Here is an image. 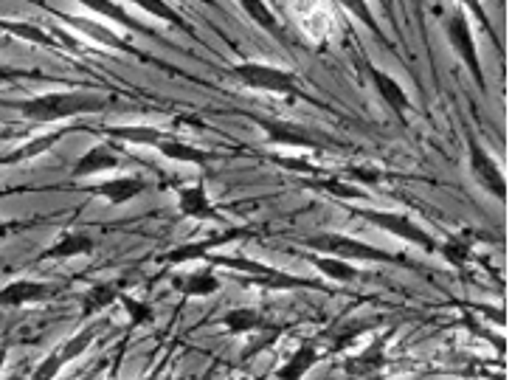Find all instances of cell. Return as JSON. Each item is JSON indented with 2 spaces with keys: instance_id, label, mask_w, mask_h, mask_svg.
Masks as SVG:
<instances>
[{
  "instance_id": "obj_1",
  "label": "cell",
  "mask_w": 512,
  "mask_h": 380,
  "mask_svg": "<svg viewBox=\"0 0 512 380\" xmlns=\"http://www.w3.org/2000/svg\"><path fill=\"white\" fill-rule=\"evenodd\" d=\"M116 93L105 91H48L12 102L17 113L31 124H62L74 122V119H85V116H96L105 113L107 107H113Z\"/></svg>"
},
{
  "instance_id": "obj_2",
  "label": "cell",
  "mask_w": 512,
  "mask_h": 380,
  "mask_svg": "<svg viewBox=\"0 0 512 380\" xmlns=\"http://www.w3.org/2000/svg\"><path fill=\"white\" fill-rule=\"evenodd\" d=\"M228 76L245 88V91L265 93V96H282L290 105L293 102H310V105L327 110L324 102H318L313 93L307 91L302 85V76L290 68H282V65H273V62H259V60H242L234 62L228 68Z\"/></svg>"
},
{
  "instance_id": "obj_3",
  "label": "cell",
  "mask_w": 512,
  "mask_h": 380,
  "mask_svg": "<svg viewBox=\"0 0 512 380\" xmlns=\"http://www.w3.org/2000/svg\"><path fill=\"white\" fill-rule=\"evenodd\" d=\"M299 245L313 251V254L347 259L352 265H400V268H411L406 254H394V251H386L380 245L366 243L361 237H352V234H344V231L304 234V237H299Z\"/></svg>"
},
{
  "instance_id": "obj_4",
  "label": "cell",
  "mask_w": 512,
  "mask_h": 380,
  "mask_svg": "<svg viewBox=\"0 0 512 380\" xmlns=\"http://www.w3.org/2000/svg\"><path fill=\"white\" fill-rule=\"evenodd\" d=\"M245 116L259 127L268 147L299 152L341 150V141H335L332 136H321L318 130L293 122V119H279V116H268V113H245Z\"/></svg>"
},
{
  "instance_id": "obj_5",
  "label": "cell",
  "mask_w": 512,
  "mask_h": 380,
  "mask_svg": "<svg viewBox=\"0 0 512 380\" xmlns=\"http://www.w3.org/2000/svg\"><path fill=\"white\" fill-rule=\"evenodd\" d=\"M352 217L363 220L366 226L377 228L383 234H389L400 243L420 248L422 254H434L437 251V237L428 228L417 223L411 214L397 212V209H375V206H361V203H341Z\"/></svg>"
},
{
  "instance_id": "obj_6",
  "label": "cell",
  "mask_w": 512,
  "mask_h": 380,
  "mask_svg": "<svg viewBox=\"0 0 512 380\" xmlns=\"http://www.w3.org/2000/svg\"><path fill=\"white\" fill-rule=\"evenodd\" d=\"M29 3H34V6H40V9L51 12V15L57 17L62 26L71 31L74 37H79L85 46L91 43L93 48H102V51H116V54H130V57H138V60H147V57H144V51L130 43V37L119 34V31L113 29V26H107L105 20H99V17L65 15V12H60V9L48 6V3H40V0H29Z\"/></svg>"
},
{
  "instance_id": "obj_7",
  "label": "cell",
  "mask_w": 512,
  "mask_h": 380,
  "mask_svg": "<svg viewBox=\"0 0 512 380\" xmlns=\"http://www.w3.org/2000/svg\"><path fill=\"white\" fill-rule=\"evenodd\" d=\"M442 29H445V40L448 48L453 51V57L462 62V68L467 76L473 79V85L479 88V93L487 96V74H484V62L479 57V43H476V34H473V23L467 20L462 9H453L442 20Z\"/></svg>"
},
{
  "instance_id": "obj_8",
  "label": "cell",
  "mask_w": 512,
  "mask_h": 380,
  "mask_svg": "<svg viewBox=\"0 0 512 380\" xmlns=\"http://www.w3.org/2000/svg\"><path fill=\"white\" fill-rule=\"evenodd\" d=\"M465 150H467V175L470 181L482 189L484 195H490L498 203H507V178L504 169L498 164V158L484 147V141L473 127H465Z\"/></svg>"
},
{
  "instance_id": "obj_9",
  "label": "cell",
  "mask_w": 512,
  "mask_h": 380,
  "mask_svg": "<svg viewBox=\"0 0 512 380\" xmlns=\"http://www.w3.org/2000/svg\"><path fill=\"white\" fill-rule=\"evenodd\" d=\"M251 234V228L245 226H223L220 231H214L209 237H195V240H186L181 245H172V248H166L164 254H158L155 262L158 265H166V268H178V265H186V262H206L211 254H217L220 248H226V245L237 243L242 237H248Z\"/></svg>"
},
{
  "instance_id": "obj_10",
  "label": "cell",
  "mask_w": 512,
  "mask_h": 380,
  "mask_svg": "<svg viewBox=\"0 0 512 380\" xmlns=\"http://www.w3.org/2000/svg\"><path fill=\"white\" fill-rule=\"evenodd\" d=\"M358 74L363 76V82L372 88V93H375L377 99L383 102V107H386L392 116H397V122L403 124V127H408L411 116L417 113V105L411 102V96H408V91L403 88V82H400L397 76L389 74V71H383V68L375 65L372 60H366V57L358 60Z\"/></svg>"
},
{
  "instance_id": "obj_11",
  "label": "cell",
  "mask_w": 512,
  "mask_h": 380,
  "mask_svg": "<svg viewBox=\"0 0 512 380\" xmlns=\"http://www.w3.org/2000/svg\"><path fill=\"white\" fill-rule=\"evenodd\" d=\"M394 338V327L386 333H377L369 344H363L361 350L349 352L341 361V372L349 380H386L389 369L394 366L392 355H389V344Z\"/></svg>"
},
{
  "instance_id": "obj_12",
  "label": "cell",
  "mask_w": 512,
  "mask_h": 380,
  "mask_svg": "<svg viewBox=\"0 0 512 380\" xmlns=\"http://www.w3.org/2000/svg\"><path fill=\"white\" fill-rule=\"evenodd\" d=\"M96 338H99V327L96 324H85L82 330H76L71 338H65L62 344H57L54 350L48 352L46 358L34 366L29 380H57L65 366L74 364L76 358H82L85 352L91 350L93 344H96Z\"/></svg>"
},
{
  "instance_id": "obj_13",
  "label": "cell",
  "mask_w": 512,
  "mask_h": 380,
  "mask_svg": "<svg viewBox=\"0 0 512 380\" xmlns=\"http://www.w3.org/2000/svg\"><path fill=\"white\" fill-rule=\"evenodd\" d=\"M175 209L186 220H195V223H214V226H231V220L226 217V212L211 200L209 186L203 178H195V181L181 183L175 189Z\"/></svg>"
},
{
  "instance_id": "obj_14",
  "label": "cell",
  "mask_w": 512,
  "mask_h": 380,
  "mask_svg": "<svg viewBox=\"0 0 512 380\" xmlns=\"http://www.w3.org/2000/svg\"><path fill=\"white\" fill-rule=\"evenodd\" d=\"M150 178L141 175V172H127V175H113V178H105V181H96L91 186H85L82 192L88 198L105 200L107 206H127L138 200L144 192H150Z\"/></svg>"
},
{
  "instance_id": "obj_15",
  "label": "cell",
  "mask_w": 512,
  "mask_h": 380,
  "mask_svg": "<svg viewBox=\"0 0 512 380\" xmlns=\"http://www.w3.org/2000/svg\"><path fill=\"white\" fill-rule=\"evenodd\" d=\"M127 164V155L121 152V144L105 138L102 144H93L91 150H85L76 158L68 175L71 181H85V178H96V175H107V172H116L119 167Z\"/></svg>"
},
{
  "instance_id": "obj_16",
  "label": "cell",
  "mask_w": 512,
  "mask_h": 380,
  "mask_svg": "<svg viewBox=\"0 0 512 380\" xmlns=\"http://www.w3.org/2000/svg\"><path fill=\"white\" fill-rule=\"evenodd\" d=\"M152 150L158 152V155H164L166 161L189 164V167L195 169H209L211 164H220V161H223V155L217 150L200 147L195 141H186V138L175 136V133H169V130L161 133V138L152 144Z\"/></svg>"
},
{
  "instance_id": "obj_17",
  "label": "cell",
  "mask_w": 512,
  "mask_h": 380,
  "mask_svg": "<svg viewBox=\"0 0 512 380\" xmlns=\"http://www.w3.org/2000/svg\"><path fill=\"white\" fill-rule=\"evenodd\" d=\"M76 130H85L82 124H60V127H51L46 133H40V136H31L26 141H20L15 144L12 150L0 152V167H17V164H29L34 158H40V155H46L51 152L57 144H60L62 138L71 136Z\"/></svg>"
},
{
  "instance_id": "obj_18",
  "label": "cell",
  "mask_w": 512,
  "mask_h": 380,
  "mask_svg": "<svg viewBox=\"0 0 512 380\" xmlns=\"http://www.w3.org/2000/svg\"><path fill=\"white\" fill-rule=\"evenodd\" d=\"M54 296H57V285L43 282V279H31V276H20V279L0 285V310H23L31 304H46Z\"/></svg>"
},
{
  "instance_id": "obj_19",
  "label": "cell",
  "mask_w": 512,
  "mask_h": 380,
  "mask_svg": "<svg viewBox=\"0 0 512 380\" xmlns=\"http://www.w3.org/2000/svg\"><path fill=\"white\" fill-rule=\"evenodd\" d=\"M96 251V237L82 228H62L60 234L37 254V265L43 262H71V259L91 257Z\"/></svg>"
},
{
  "instance_id": "obj_20",
  "label": "cell",
  "mask_w": 512,
  "mask_h": 380,
  "mask_svg": "<svg viewBox=\"0 0 512 380\" xmlns=\"http://www.w3.org/2000/svg\"><path fill=\"white\" fill-rule=\"evenodd\" d=\"M169 288L175 290L183 299H209L214 293H220L223 279L217 274V268H211L209 262H200L189 271H178L169 276Z\"/></svg>"
},
{
  "instance_id": "obj_21",
  "label": "cell",
  "mask_w": 512,
  "mask_h": 380,
  "mask_svg": "<svg viewBox=\"0 0 512 380\" xmlns=\"http://www.w3.org/2000/svg\"><path fill=\"white\" fill-rule=\"evenodd\" d=\"M124 282L121 279H99L91 282L88 288L79 293V324H91L93 319H99L102 313H107L113 304H119L121 293H124Z\"/></svg>"
},
{
  "instance_id": "obj_22",
  "label": "cell",
  "mask_w": 512,
  "mask_h": 380,
  "mask_svg": "<svg viewBox=\"0 0 512 380\" xmlns=\"http://www.w3.org/2000/svg\"><path fill=\"white\" fill-rule=\"evenodd\" d=\"M85 12H91V17H99L105 23H113L119 29L130 31V34H144V37H155V29L150 23H144L141 17H136L127 6H121L119 0H74Z\"/></svg>"
},
{
  "instance_id": "obj_23",
  "label": "cell",
  "mask_w": 512,
  "mask_h": 380,
  "mask_svg": "<svg viewBox=\"0 0 512 380\" xmlns=\"http://www.w3.org/2000/svg\"><path fill=\"white\" fill-rule=\"evenodd\" d=\"M442 262L453 268L456 274H465L467 268L476 259V231L473 228H459V231H448L442 240H437V251Z\"/></svg>"
},
{
  "instance_id": "obj_24",
  "label": "cell",
  "mask_w": 512,
  "mask_h": 380,
  "mask_svg": "<svg viewBox=\"0 0 512 380\" xmlns=\"http://www.w3.org/2000/svg\"><path fill=\"white\" fill-rule=\"evenodd\" d=\"M324 361V347L318 338L302 341L296 350H290L282 364L273 369V378L276 380H304L307 372H313L318 364Z\"/></svg>"
},
{
  "instance_id": "obj_25",
  "label": "cell",
  "mask_w": 512,
  "mask_h": 380,
  "mask_svg": "<svg viewBox=\"0 0 512 380\" xmlns=\"http://www.w3.org/2000/svg\"><path fill=\"white\" fill-rule=\"evenodd\" d=\"M304 189H310V192H318V195H327V198L338 200V203H366V200H372V192L369 189H363L358 183L347 181V178H341V175H318V178H299Z\"/></svg>"
},
{
  "instance_id": "obj_26",
  "label": "cell",
  "mask_w": 512,
  "mask_h": 380,
  "mask_svg": "<svg viewBox=\"0 0 512 380\" xmlns=\"http://www.w3.org/2000/svg\"><path fill=\"white\" fill-rule=\"evenodd\" d=\"M279 321L268 319L259 307H231L220 316V327L234 338H251L256 333L273 330Z\"/></svg>"
},
{
  "instance_id": "obj_27",
  "label": "cell",
  "mask_w": 512,
  "mask_h": 380,
  "mask_svg": "<svg viewBox=\"0 0 512 380\" xmlns=\"http://www.w3.org/2000/svg\"><path fill=\"white\" fill-rule=\"evenodd\" d=\"M237 6H240L242 15L248 17L256 29L271 34L276 43H282V46L290 48V34H287L285 23H282L279 15L273 12V6L268 0H237Z\"/></svg>"
},
{
  "instance_id": "obj_28",
  "label": "cell",
  "mask_w": 512,
  "mask_h": 380,
  "mask_svg": "<svg viewBox=\"0 0 512 380\" xmlns=\"http://www.w3.org/2000/svg\"><path fill=\"white\" fill-rule=\"evenodd\" d=\"M304 262H310L316 268V274L327 282H335V285H352V282H361L363 268L361 265H352L347 259H335V257H324V254H313L307 251L304 254Z\"/></svg>"
},
{
  "instance_id": "obj_29",
  "label": "cell",
  "mask_w": 512,
  "mask_h": 380,
  "mask_svg": "<svg viewBox=\"0 0 512 380\" xmlns=\"http://www.w3.org/2000/svg\"><path fill=\"white\" fill-rule=\"evenodd\" d=\"M130 6H136L138 12H144L152 20H161L164 26L175 31H183V34H189V37H195L197 29L183 17V12H178L172 3H166V0H130Z\"/></svg>"
},
{
  "instance_id": "obj_30",
  "label": "cell",
  "mask_w": 512,
  "mask_h": 380,
  "mask_svg": "<svg viewBox=\"0 0 512 380\" xmlns=\"http://www.w3.org/2000/svg\"><path fill=\"white\" fill-rule=\"evenodd\" d=\"M335 3H338V6L352 17V20H358L363 29L372 31L377 43H383L386 48L392 46V43H389V37H386V31H383V26H380V20L375 17V9H372V3H369V0H335Z\"/></svg>"
},
{
  "instance_id": "obj_31",
  "label": "cell",
  "mask_w": 512,
  "mask_h": 380,
  "mask_svg": "<svg viewBox=\"0 0 512 380\" xmlns=\"http://www.w3.org/2000/svg\"><path fill=\"white\" fill-rule=\"evenodd\" d=\"M121 310H124V316H127V324H130V333H136V330H144V327H152L155 324V307H152L147 299H138L133 293H121Z\"/></svg>"
},
{
  "instance_id": "obj_32",
  "label": "cell",
  "mask_w": 512,
  "mask_h": 380,
  "mask_svg": "<svg viewBox=\"0 0 512 380\" xmlns=\"http://www.w3.org/2000/svg\"><path fill=\"white\" fill-rule=\"evenodd\" d=\"M268 161H271L273 167L285 169V172H293V175H299V178H318V175H327L330 169L321 167L316 161H310L304 152L299 155H279V152H271L268 155Z\"/></svg>"
},
{
  "instance_id": "obj_33",
  "label": "cell",
  "mask_w": 512,
  "mask_h": 380,
  "mask_svg": "<svg viewBox=\"0 0 512 380\" xmlns=\"http://www.w3.org/2000/svg\"><path fill=\"white\" fill-rule=\"evenodd\" d=\"M456 3H459V9L467 15V20H470V23H476L482 31H487V37L493 40V46H496L498 51H504V43H501V37H498L496 23H493L490 12H487L484 0H456Z\"/></svg>"
},
{
  "instance_id": "obj_34",
  "label": "cell",
  "mask_w": 512,
  "mask_h": 380,
  "mask_svg": "<svg viewBox=\"0 0 512 380\" xmlns=\"http://www.w3.org/2000/svg\"><path fill=\"white\" fill-rule=\"evenodd\" d=\"M341 178L358 183L363 189H380L383 183L389 181V172L383 167H375V164H347L341 169Z\"/></svg>"
},
{
  "instance_id": "obj_35",
  "label": "cell",
  "mask_w": 512,
  "mask_h": 380,
  "mask_svg": "<svg viewBox=\"0 0 512 380\" xmlns=\"http://www.w3.org/2000/svg\"><path fill=\"white\" fill-rule=\"evenodd\" d=\"M20 79H43L40 71H29V68H15V65H6V62H0V88H6V85H15Z\"/></svg>"
},
{
  "instance_id": "obj_36",
  "label": "cell",
  "mask_w": 512,
  "mask_h": 380,
  "mask_svg": "<svg viewBox=\"0 0 512 380\" xmlns=\"http://www.w3.org/2000/svg\"><path fill=\"white\" fill-rule=\"evenodd\" d=\"M34 226V220H3L0 217V243H6L9 237H15L20 231H26V228Z\"/></svg>"
},
{
  "instance_id": "obj_37",
  "label": "cell",
  "mask_w": 512,
  "mask_h": 380,
  "mask_svg": "<svg viewBox=\"0 0 512 380\" xmlns=\"http://www.w3.org/2000/svg\"><path fill=\"white\" fill-rule=\"evenodd\" d=\"M6 358H9V350L0 344V380H3V369H6Z\"/></svg>"
},
{
  "instance_id": "obj_38",
  "label": "cell",
  "mask_w": 512,
  "mask_h": 380,
  "mask_svg": "<svg viewBox=\"0 0 512 380\" xmlns=\"http://www.w3.org/2000/svg\"><path fill=\"white\" fill-rule=\"evenodd\" d=\"M144 380H178L175 375H169V372H152L150 378H144Z\"/></svg>"
},
{
  "instance_id": "obj_39",
  "label": "cell",
  "mask_w": 512,
  "mask_h": 380,
  "mask_svg": "<svg viewBox=\"0 0 512 380\" xmlns=\"http://www.w3.org/2000/svg\"><path fill=\"white\" fill-rule=\"evenodd\" d=\"M12 138H15V130H9V127L0 124V141H12Z\"/></svg>"
},
{
  "instance_id": "obj_40",
  "label": "cell",
  "mask_w": 512,
  "mask_h": 380,
  "mask_svg": "<svg viewBox=\"0 0 512 380\" xmlns=\"http://www.w3.org/2000/svg\"><path fill=\"white\" fill-rule=\"evenodd\" d=\"M9 43H12V40H9L6 34H0V48H6V46H9Z\"/></svg>"
},
{
  "instance_id": "obj_41",
  "label": "cell",
  "mask_w": 512,
  "mask_h": 380,
  "mask_svg": "<svg viewBox=\"0 0 512 380\" xmlns=\"http://www.w3.org/2000/svg\"><path fill=\"white\" fill-rule=\"evenodd\" d=\"M211 378H214V369H209V372H206L203 378H197V380H211Z\"/></svg>"
},
{
  "instance_id": "obj_42",
  "label": "cell",
  "mask_w": 512,
  "mask_h": 380,
  "mask_svg": "<svg viewBox=\"0 0 512 380\" xmlns=\"http://www.w3.org/2000/svg\"><path fill=\"white\" fill-rule=\"evenodd\" d=\"M93 378H96V372H88L85 378H76V380H93Z\"/></svg>"
},
{
  "instance_id": "obj_43",
  "label": "cell",
  "mask_w": 512,
  "mask_h": 380,
  "mask_svg": "<svg viewBox=\"0 0 512 380\" xmlns=\"http://www.w3.org/2000/svg\"><path fill=\"white\" fill-rule=\"evenodd\" d=\"M242 380H265V375H251V378H242Z\"/></svg>"
},
{
  "instance_id": "obj_44",
  "label": "cell",
  "mask_w": 512,
  "mask_h": 380,
  "mask_svg": "<svg viewBox=\"0 0 512 380\" xmlns=\"http://www.w3.org/2000/svg\"><path fill=\"white\" fill-rule=\"evenodd\" d=\"M380 3H386V0H380Z\"/></svg>"
}]
</instances>
